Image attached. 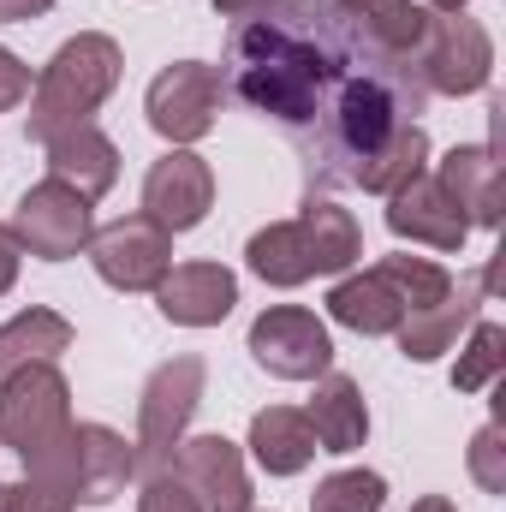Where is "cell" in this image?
I'll return each instance as SVG.
<instances>
[{
  "mask_svg": "<svg viewBox=\"0 0 506 512\" xmlns=\"http://www.w3.org/2000/svg\"><path fill=\"white\" fill-rule=\"evenodd\" d=\"M90 262L114 292H155V280L173 268V233L137 209L90 233Z\"/></svg>",
  "mask_w": 506,
  "mask_h": 512,
  "instance_id": "cell-10",
  "label": "cell"
},
{
  "mask_svg": "<svg viewBox=\"0 0 506 512\" xmlns=\"http://www.w3.org/2000/svg\"><path fill=\"white\" fill-rule=\"evenodd\" d=\"M215 209V167L197 149H167L161 161H149L143 173V215L167 233H191L203 227V215Z\"/></svg>",
  "mask_w": 506,
  "mask_h": 512,
  "instance_id": "cell-11",
  "label": "cell"
},
{
  "mask_svg": "<svg viewBox=\"0 0 506 512\" xmlns=\"http://www.w3.org/2000/svg\"><path fill=\"white\" fill-rule=\"evenodd\" d=\"M0 512H78L60 489H48V483H36V477H24V483H6V507Z\"/></svg>",
  "mask_w": 506,
  "mask_h": 512,
  "instance_id": "cell-30",
  "label": "cell"
},
{
  "mask_svg": "<svg viewBox=\"0 0 506 512\" xmlns=\"http://www.w3.org/2000/svg\"><path fill=\"white\" fill-rule=\"evenodd\" d=\"M90 233H96V203L78 197L60 179L30 185L18 197V209H12V239H18V251L36 256V262H72V256H84L90 251Z\"/></svg>",
  "mask_w": 506,
  "mask_h": 512,
  "instance_id": "cell-9",
  "label": "cell"
},
{
  "mask_svg": "<svg viewBox=\"0 0 506 512\" xmlns=\"http://www.w3.org/2000/svg\"><path fill=\"white\" fill-rule=\"evenodd\" d=\"M245 268H251L262 286H274V292H292V286L316 280V262H310V245H304L298 221H268V227H256L251 245H245Z\"/></svg>",
  "mask_w": 506,
  "mask_h": 512,
  "instance_id": "cell-23",
  "label": "cell"
},
{
  "mask_svg": "<svg viewBox=\"0 0 506 512\" xmlns=\"http://www.w3.org/2000/svg\"><path fill=\"white\" fill-rule=\"evenodd\" d=\"M137 512H203V501L179 483V471H173V465H161V471H143Z\"/></svg>",
  "mask_w": 506,
  "mask_h": 512,
  "instance_id": "cell-29",
  "label": "cell"
},
{
  "mask_svg": "<svg viewBox=\"0 0 506 512\" xmlns=\"http://www.w3.org/2000/svg\"><path fill=\"white\" fill-rule=\"evenodd\" d=\"M465 334H471V340H465V352H459V364H453V387H459V393H489L506 370V328L489 322V316H477Z\"/></svg>",
  "mask_w": 506,
  "mask_h": 512,
  "instance_id": "cell-26",
  "label": "cell"
},
{
  "mask_svg": "<svg viewBox=\"0 0 506 512\" xmlns=\"http://www.w3.org/2000/svg\"><path fill=\"white\" fill-rule=\"evenodd\" d=\"M18 262H24V251H18V239H12V227H0V298L18 286Z\"/></svg>",
  "mask_w": 506,
  "mask_h": 512,
  "instance_id": "cell-32",
  "label": "cell"
},
{
  "mask_svg": "<svg viewBox=\"0 0 506 512\" xmlns=\"http://www.w3.org/2000/svg\"><path fill=\"white\" fill-rule=\"evenodd\" d=\"M387 233L393 239H411L423 251H441V256H459L465 239H471L465 215L447 203V191L435 185V173H417L411 185H399L387 197Z\"/></svg>",
  "mask_w": 506,
  "mask_h": 512,
  "instance_id": "cell-15",
  "label": "cell"
},
{
  "mask_svg": "<svg viewBox=\"0 0 506 512\" xmlns=\"http://www.w3.org/2000/svg\"><path fill=\"white\" fill-rule=\"evenodd\" d=\"M245 352L274 382H316L334 370V334L304 304H268L245 334Z\"/></svg>",
  "mask_w": 506,
  "mask_h": 512,
  "instance_id": "cell-8",
  "label": "cell"
},
{
  "mask_svg": "<svg viewBox=\"0 0 506 512\" xmlns=\"http://www.w3.org/2000/svg\"><path fill=\"white\" fill-rule=\"evenodd\" d=\"M221 102H227V84H221V66H209V60H173L143 90L149 126H155V137H167L173 149L203 143L215 131V120H221Z\"/></svg>",
  "mask_w": 506,
  "mask_h": 512,
  "instance_id": "cell-7",
  "label": "cell"
},
{
  "mask_svg": "<svg viewBox=\"0 0 506 512\" xmlns=\"http://www.w3.org/2000/svg\"><path fill=\"white\" fill-rule=\"evenodd\" d=\"M298 221V233H304V245H310V262H316V274H352L358 268V256H364V227H358V215L352 209H340L334 197H304V209L292 215Z\"/></svg>",
  "mask_w": 506,
  "mask_h": 512,
  "instance_id": "cell-20",
  "label": "cell"
},
{
  "mask_svg": "<svg viewBox=\"0 0 506 512\" xmlns=\"http://www.w3.org/2000/svg\"><path fill=\"white\" fill-rule=\"evenodd\" d=\"M72 423V387L54 364H24L0 376V447H12L24 465L66 441Z\"/></svg>",
  "mask_w": 506,
  "mask_h": 512,
  "instance_id": "cell-5",
  "label": "cell"
},
{
  "mask_svg": "<svg viewBox=\"0 0 506 512\" xmlns=\"http://www.w3.org/2000/svg\"><path fill=\"white\" fill-rule=\"evenodd\" d=\"M381 507H387V477L364 471V465L328 471L310 495V512H381Z\"/></svg>",
  "mask_w": 506,
  "mask_h": 512,
  "instance_id": "cell-27",
  "label": "cell"
},
{
  "mask_svg": "<svg viewBox=\"0 0 506 512\" xmlns=\"http://www.w3.org/2000/svg\"><path fill=\"white\" fill-rule=\"evenodd\" d=\"M251 459L256 471H268V477H298V471H310V459H316V429H310V417L298 411V405H268V411H256L251 417Z\"/></svg>",
  "mask_w": 506,
  "mask_h": 512,
  "instance_id": "cell-21",
  "label": "cell"
},
{
  "mask_svg": "<svg viewBox=\"0 0 506 512\" xmlns=\"http://www.w3.org/2000/svg\"><path fill=\"white\" fill-rule=\"evenodd\" d=\"M120 78H126L120 42L108 30H78L72 42L54 48V60L30 84V137L54 143L60 131L96 126V114L120 90Z\"/></svg>",
  "mask_w": 506,
  "mask_h": 512,
  "instance_id": "cell-2",
  "label": "cell"
},
{
  "mask_svg": "<svg viewBox=\"0 0 506 512\" xmlns=\"http://www.w3.org/2000/svg\"><path fill=\"white\" fill-rule=\"evenodd\" d=\"M376 60H399V54L376 48L340 6H328V0H280V6L233 24L221 84L251 114L274 120L304 149L328 126L346 84L364 78Z\"/></svg>",
  "mask_w": 506,
  "mask_h": 512,
  "instance_id": "cell-1",
  "label": "cell"
},
{
  "mask_svg": "<svg viewBox=\"0 0 506 512\" xmlns=\"http://www.w3.org/2000/svg\"><path fill=\"white\" fill-rule=\"evenodd\" d=\"M328 316H334L340 328L364 334V340H381V334H393L411 310H405V292L393 286V274L376 262V268H352V274H340V280L328 286Z\"/></svg>",
  "mask_w": 506,
  "mask_h": 512,
  "instance_id": "cell-17",
  "label": "cell"
},
{
  "mask_svg": "<svg viewBox=\"0 0 506 512\" xmlns=\"http://www.w3.org/2000/svg\"><path fill=\"white\" fill-rule=\"evenodd\" d=\"M42 149H48V179L72 185V191L90 197V203L120 185V143H114L108 131L78 126V131H60V137L42 143Z\"/></svg>",
  "mask_w": 506,
  "mask_h": 512,
  "instance_id": "cell-19",
  "label": "cell"
},
{
  "mask_svg": "<svg viewBox=\"0 0 506 512\" xmlns=\"http://www.w3.org/2000/svg\"><path fill=\"white\" fill-rule=\"evenodd\" d=\"M435 185L465 215V227H483V233L501 227V155H495V143H453L435 167Z\"/></svg>",
  "mask_w": 506,
  "mask_h": 512,
  "instance_id": "cell-16",
  "label": "cell"
},
{
  "mask_svg": "<svg viewBox=\"0 0 506 512\" xmlns=\"http://www.w3.org/2000/svg\"><path fill=\"white\" fill-rule=\"evenodd\" d=\"M429 96H477L495 78V36L483 18L465 12H429V30L411 54Z\"/></svg>",
  "mask_w": 506,
  "mask_h": 512,
  "instance_id": "cell-6",
  "label": "cell"
},
{
  "mask_svg": "<svg viewBox=\"0 0 506 512\" xmlns=\"http://www.w3.org/2000/svg\"><path fill=\"white\" fill-rule=\"evenodd\" d=\"M489 286H495V262L483 268V274H465V280H453V292L447 298H435L429 310H417V316H405L399 328H393V340H399V352L411 358V364H435V358H447L453 346H459V334L483 316V298H489Z\"/></svg>",
  "mask_w": 506,
  "mask_h": 512,
  "instance_id": "cell-13",
  "label": "cell"
},
{
  "mask_svg": "<svg viewBox=\"0 0 506 512\" xmlns=\"http://www.w3.org/2000/svg\"><path fill=\"white\" fill-rule=\"evenodd\" d=\"M179 471V483L203 501V512H251V471H245V447L227 435H185L167 459Z\"/></svg>",
  "mask_w": 506,
  "mask_h": 512,
  "instance_id": "cell-12",
  "label": "cell"
},
{
  "mask_svg": "<svg viewBox=\"0 0 506 512\" xmlns=\"http://www.w3.org/2000/svg\"><path fill=\"white\" fill-rule=\"evenodd\" d=\"M0 507H6V483H0Z\"/></svg>",
  "mask_w": 506,
  "mask_h": 512,
  "instance_id": "cell-37",
  "label": "cell"
},
{
  "mask_svg": "<svg viewBox=\"0 0 506 512\" xmlns=\"http://www.w3.org/2000/svg\"><path fill=\"white\" fill-rule=\"evenodd\" d=\"M24 477L60 489L72 507H108L126 495V483L137 477V447L108 423H72L66 441H54L42 459L24 465Z\"/></svg>",
  "mask_w": 506,
  "mask_h": 512,
  "instance_id": "cell-3",
  "label": "cell"
},
{
  "mask_svg": "<svg viewBox=\"0 0 506 512\" xmlns=\"http://www.w3.org/2000/svg\"><path fill=\"white\" fill-rule=\"evenodd\" d=\"M328 6H340L376 48L399 54V60H411L423 30H429V6L423 0H328Z\"/></svg>",
  "mask_w": 506,
  "mask_h": 512,
  "instance_id": "cell-24",
  "label": "cell"
},
{
  "mask_svg": "<svg viewBox=\"0 0 506 512\" xmlns=\"http://www.w3.org/2000/svg\"><path fill=\"white\" fill-rule=\"evenodd\" d=\"M417 173H429V131H423V120H411V126L393 131L376 155L352 173V185L370 191V197H393V191L411 185Z\"/></svg>",
  "mask_w": 506,
  "mask_h": 512,
  "instance_id": "cell-25",
  "label": "cell"
},
{
  "mask_svg": "<svg viewBox=\"0 0 506 512\" xmlns=\"http://www.w3.org/2000/svg\"><path fill=\"white\" fill-rule=\"evenodd\" d=\"M268 6H280V0H215V12L233 18V24H239V18H256V12H268Z\"/></svg>",
  "mask_w": 506,
  "mask_h": 512,
  "instance_id": "cell-34",
  "label": "cell"
},
{
  "mask_svg": "<svg viewBox=\"0 0 506 512\" xmlns=\"http://www.w3.org/2000/svg\"><path fill=\"white\" fill-rule=\"evenodd\" d=\"M423 6H429V12H465L471 0H423Z\"/></svg>",
  "mask_w": 506,
  "mask_h": 512,
  "instance_id": "cell-36",
  "label": "cell"
},
{
  "mask_svg": "<svg viewBox=\"0 0 506 512\" xmlns=\"http://www.w3.org/2000/svg\"><path fill=\"white\" fill-rule=\"evenodd\" d=\"M239 304V274L221 262H173L155 280V310L173 328H221Z\"/></svg>",
  "mask_w": 506,
  "mask_h": 512,
  "instance_id": "cell-14",
  "label": "cell"
},
{
  "mask_svg": "<svg viewBox=\"0 0 506 512\" xmlns=\"http://www.w3.org/2000/svg\"><path fill=\"white\" fill-rule=\"evenodd\" d=\"M72 340H78V328L60 310L30 304V310H18V316L0 322V376L24 370V364H54L60 352H72Z\"/></svg>",
  "mask_w": 506,
  "mask_h": 512,
  "instance_id": "cell-22",
  "label": "cell"
},
{
  "mask_svg": "<svg viewBox=\"0 0 506 512\" xmlns=\"http://www.w3.org/2000/svg\"><path fill=\"white\" fill-rule=\"evenodd\" d=\"M411 512H459L447 495H423V501H411Z\"/></svg>",
  "mask_w": 506,
  "mask_h": 512,
  "instance_id": "cell-35",
  "label": "cell"
},
{
  "mask_svg": "<svg viewBox=\"0 0 506 512\" xmlns=\"http://www.w3.org/2000/svg\"><path fill=\"white\" fill-rule=\"evenodd\" d=\"M203 387H209V364L197 352H179L167 364L149 370V382L137 393V477L143 471H161L173 459V447L191 435V417L203 405Z\"/></svg>",
  "mask_w": 506,
  "mask_h": 512,
  "instance_id": "cell-4",
  "label": "cell"
},
{
  "mask_svg": "<svg viewBox=\"0 0 506 512\" xmlns=\"http://www.w3.org/2000/svg\"><path fill=\"white\" fill-rule=\"evenodd\" d=\"M251 512H256V507H251Z\"/></svg>",
  "mask_w": 506,
  "mask_h": 512,
  "instance_id": "cell-38",
  "label": "cell"
},
{
  "mask_svg": "<svg viewBox=\"0 0 506 512\" xmlns=\"http://www.w3.org/2000/svg\"><path fill=\"white\" fill-rule=\"evenodd\" d=\"M465 465H471V477H477L483 495H506V423L501 417H489V423L471 435Z\"/></svg>",
  "mask_w": 506,
  "mask_h": 512,
  "instance_id": "cell-28",
  "label": "cell"
},
{
  "mask_svg": "<svg viewBox=\"0 0 506 512\" xmlns=\"http://www.w3.org/2000/svg\"><path fill=\"white\" fill-rule=\"evenodd\" d=\"M30 84H36V78H30V66L0 42V114H12L18 102H30Z\"/></svg>",
  "mask_w": 506,
  "mask_h": 512,
  "instance_id": "cell-31",
  "label": "cell"
},
{
  "mask_svg": "<svg viewBox=\"0 0 506 512\" xmlns=\"http://www.w3.org/2000/svg\"><path fill=\"white\" fill-rule=\"evenodd\" d=\"M48 12H54V0H0V24H30Z\"/></svg>",
  "mask_w": 506,
  "mask_h": 512,
  "instance_id": "cell-33",
  "label": "cell"
},
{
  "mask_svg": "<svg viewBox=\"0 0 506 512\" xmlns=\"http://www.w3.org/2000/svg\"><path fill=\"white\" fill-rule=\"evenodd\" d=\"M304 417H310V429H316V453L346 459V453H358V447L370 441V405H364V387L352 382V376H340V370L316 376V393H310Z\"/></svg>",
  "mask_w": 506,
  "mask_h": 512,
  "instance_id": "cell-18",
  "label": "cell"
}]
</instances>
